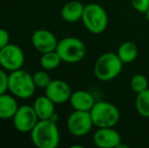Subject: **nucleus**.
<instances>
[{
    "label": "nucleus",
    "instance_id": "nucleus-1",
    "mask_svg": "<svg viewBox=\"0 0 149 148\" xmlns=\"http://www.w3.org/2000/svg\"><path fill=\"white\" fill-rule=\"evenodd\" d=\"M33 145L38 148H56L60 143V132L57 122L51 120H39L31 131Z\"/></svg>",
    "mask_w": 149,
    "mask_h": 148
},
{
    "label": "nucleus",
    "instance_id": "nucleus-2",
    "mask_svg": "<svg viewBox=\"0 0 149 148\" xmlns=\"http://www.w3.org/2000/svg\"><path fill=\"white\" fill-rule=\"evenodd\" d=\"M123 65L117 53L107 52L96 59L93 67L94 76L100 81H111L119 76Z\"/></svg>",
    "mask_w": 149,
    "mask_h": 148
},
{
    "label": "nucleus",
    "instance_id": "nucleus-3",
    "mask_svg": "<svg viewBox=\"0 0 149 148\" xmlns=\"http://www.w3.org/2000/svg\"><path fill=\"white\" fill-rule=\"evenodd\" d=\"M37 88L33 75L22 69L11 71L8 75V90L18 99H30Z\"/></svg>",
    "mask_w": 149,
    "mask_h": 148
},
{
    "label": "nucleus",
    "instance_id": "nucleus-4",
    "mask_svg": "<svg viewBox=\"0 0 149 148\" xmlns=\"http://www.w3.org/2000/svg\"><path fill=\"white\" fill-rule=\"evenodd\" d=\"M81 20L86 30L94 35L104 33L109 24L108 13L97 3H90L84 6Z\"/></svg>",
    "mask_w": 149,
    "mask_h": 148
},
{
    "label": "nucleus",
    "instance_id": "nucleus-5",
    "mask_svg": "<svg viewBox=\"0 0 149 148\" xmlns=\"http://www.w3.org/2000/svg\"><path fill=\"white\" fill-rule=\"evenodd\" d=\"M89 113L93 125L97 128L115 127L120 120L119 109L109 101H95Z\"/></svg>",
    "mask_w": 149,
    "mask_h": 148
},
{
    "label": "nucleus",
    "instance_id": "nucleus-6",
    "mask_svg": "<svg viewBox=\"0 0 149 148\" xmlns=\"http://www.w3.org/2000/svg\"><path fill=\"white\" fill-rule=\"evenodd\" d=\"M56 51L61 60L65 63L74 64L84 59L86 55V47L80 39L75 37H67L58 42Z\"/></svg>",
    "mask_w": 149,
    "mask_h": 148
},
{
    "label": "nucleus",
    "instance_id": "nucleus-7",
    "mask_svg": "<svg viewBox=\"0 0 149 148\" xmlns=\"http://www.w3.org/2000/svg\"><path fill=\"white\" fill-rule=\"evenodd\" d=\"M92 126L94 125L89 112L74 110V112L71 113L67 119V129L73 136H85L90 132Z\"/></svg>",
    "mask_w": 149,
    "mask_h": 148
},
{
    "label": "nucleus",
    "instance_id": "nucleus-8",
    "mask_svg": "<svg viewBox=\"0 0 149 148\" xmlns=\"http://www.w3.org/2000/svg\"><path fill=\"white\" fill-rule=\"evenodd\" d=\"M24 63L22 50L14 44H8L0 50V66L7 71L22 69Z\"/></svg>",
    "mask_w": 149,
    "mask_h": 148
},
{
    "label": "nucleus",
    "instance_id": "nucleus-9",
    "mask_svg": "<svg viewBox=\"0 0 149 148\" xmlns=\"http://www.w3.org/2000/svg\"><path fill=\"white\" fill-rule=\"evenodd\" d=\"M12 119H13L14 128L22 133L31 132L39 122V117L33 107L29 105L18 107L17 111Z\"/></svg>",
    "mask_w": 149,
    "mask_h": 148
},
{
    "label": "nucleus",
    "instance_id": "nucleus-10",
    "mask_svg": "<svg viewBox=\"0 0 149 148\" xmlns=\"http://www.w3.org/2000/svg\"><path fill=\"white\" fill-rule=\"evenodd\" d=\"M45 94L57 105V104H64L68 101L72 94V91H71V87L66 81L55 79V80H52L45 88Z\"/></svg>",
    "mask_w": 149,
    "mask_h": 148
},
{
    "label": "nucleus",
    "instance_id": "nucleus-11",
    "mask_svg": "<svg viewBox=\"0 0 149 148\" xmlns=\"http://www.w3.org/2000/svg\"><path fill=\"white\" fill-rule=\"evenodd\" d=\"M122 137L114 127L98 128L93 134V143L100 148H118Z\"/></svg>",
    "mask_w": 149,
    "mask_h": 148
},
{
    "label": "nucleus",
    "instance_id": "nucleus-12",
    "mask_svg": "<svg viewBox=\"0 0 149 148\" xmlns=\"http://www.w3.org/2000/svg\"><path fill=\"white\" fill-rule=\"evenodd\" d=\"M31 44L37 51L44 54L55 51L58 45L57 38L48 30H38L31 36Z\"/></svg>",
    "mask_w": 149,
    "mask_h": 148
},
{
    "label": "nucleus",
    "instance_id": "nucleus-13",
    "mask_svg": "<svg viewBox=\"0 0 149 148\" xmlns=\"http://www.w3.org/2000/svg\"><path fill=\"white\" fill-rule=\"evenodd\" d=\"M69 101L73 110L84 112H90L95 104L93 95L86 90H76L72 92Z\"/></svg>",
    "mask_w": 149,
    "mask_h": 148
},
{
    "label": "nucleus",
    "instance_id": "nucleus-14",
    "mask_svg": "<svg viewBox=\"0 0 149 148\" xmlns=\"http://www.w3.org/2000/svg\"><path fill=\"white\" fill-rule=\"evenodd\" d=\"M55 105L56 104L53 103L45 94L38 97L33 103V107L39 117V120H49L56 114Z\"/></svg>",
    "mask_w": 149,
    "mask_h": 148
},
{
    "label": "nucleus",
    "instance_id": "nucleus-15",
    "mask_svg": "<svg viewBox=\"0 0 149 148\" xmlns=\"http://www.w3.org/2000/svg\"><path fill=\"white\" fill-rule=\"evenodd\" d=\"M84 5L80 1H69L62 7L61 16L67 22H76L82 18Z\"/></svg>",
    "mask_w": 149,
    "mask_h": 148
},
{
    "label": "nucleus",
    "instance_id": "nucleus-16",
    "mask_svg": "<svg viewBox=\"0 0 149 148\" xmlns=\"http://www.w3.org/2000/svg\"><path fill=\"white\" fill-rule=\"evenodd\" d=\"M18 109L17 101L13 95L3 93L0 95V119L8 120L12 119Z\"/></svg>",
    "mask_w": 149,
    "mask_h": 148
},
{
    "label": "nucleus",
    "instance_id": "nucleus-17",
    "mask_svg": "<svg viewBox=\"0 0 149 148\" xmlns=\"http://www.w3.org/2000/svg\"><path fill=\"white\" fill-rule=\"evenodd\" d=\"M117 55L124 64L132 63L138 56V47L134 42L126 41L119 46Z\"/></svg>",
    "mask_w": 149,
    "mask_h": 148
},
{
    "label": "nucleus",
    "instance_id": "nucleus-18",
    "mask_svg": "<svg viewBox=\"0 0 149 148\" xmlns=\"http://www.w3.org/2000/svg\"><path fill=\"white\" fill-rule=\"evenodd\" d=\"M61 62H62V60H61L59 54L57 53L56 50L44 53L41 57V60H40V63H41L43 69L47 70V71L56 69L60 65Z\"/></svg>",
    "mask_w": 149,
    "mask_h": 148
},
{
    "label": "nucleus",
    "instance_id": "nucleus-19",
    "mask_svg": "<svg viewBox=\"0 0 149 148\" xmlns=\"http://www.w3.org/2000/svg\"><path fill=\"white\" fill-rule=\"evenodd\" d=\"M135 108L138 114L143 118H149V88L137 93Z\"/></svg>",
    "mask_w": 149,
    "mask_h": 148
},
{
    "label": "nucleus",
    "instance_id": "nucleus-20",
    "mask_svg": "<svg viewBox=\"0 0 149 148\" xmlns=\"http://www.w3.org/2000/svg\"><path fill=\"white\" fill-rule=\"evenodd\" d=\"M130 85L133 91L136 93L142 92V91L146 90L148 87V79L145 75L143 74H135L131 78L130 81Z\"/></svg>",
    "mask_w": 149,
    "mask_h": 148
},
{
    "label": "nucleus",
    "instance_id": "nucleus-21",
    "mask_svg": "<svg viewBox=\"0 0 149 148\" xmlns=\"http://www.w3.org/2000/svg\"><path fill=\"white\" fill-rule=\"evenodd\" d=\"M33 79L36 86L39 88H46L49 85V83L52 81L50 75L48 74L47 70H40L33 74Z\"/></svg>",
    "mask_w": 149,
    "mask_h": 148
},
{
    "label": "nucleus",
    "instance_id": "nucleus-22",
    "mask_svg": "<svg viewBox=\"0 0 149 148\" xmlns=\"http://www.w3.org/2000/svg\"><path fill=\"white\" fill-rule=\"evenodd\" d=\"M131 4L134 9L140 13L146 14L149 9V0H131Z\"/></svg>",
    "mask_w": 149,
    "mask_h": 148
},
{
    "label": "nucleus",
    "instance_id": "nucleus-23",
    "mask_svg": "<svg viewBox=\"0 0 149 148\" xmlns=\"http://www.w3.org/2000/svg\"><path fill=\"white\" fill-rule=\"evenodd\" d=\"M8 90V75L5 71L0 69V95Z\"/></svg>",
    "mask_w": 149,
    "mask_h": 148
},
{
    "label": "nucleus",
    "instance_id": "nucleus-24",
    "mask_svg": "<svg viewBox=\"0 0 149 148\" xmlns=\"http://www.w3.org/2000/svg\"><path fill=\"white\" fill-rule=\"evenodd\" d=\"M9 44V34L6 30L0 28V50Z\"/></svg>",
    "mask_w": 149,
    "mask_h": 148
},
{
    "label": "nucleus",
    "instance_id": "nucleus-25",
    "mask_svg": "<svg viewBox=\"0 0 149 148\" xmlns=\"http://www.w3.org/2000/svg\"><path fill=\"white\" fill-rule=\"evenodd\" d=\"M146 18H147V20L149 22V9H148V11L146 12Z\"/></svg>",
    "mask_w": 149,
    "mask_h": 148
}]
</instances>
